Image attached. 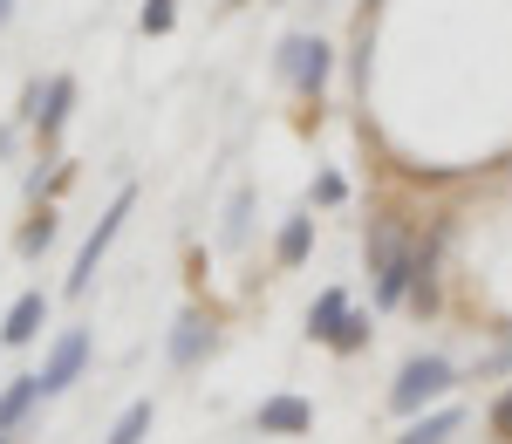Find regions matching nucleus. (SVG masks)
Listing matches in <instances>:
<instances>
[{"mask_svg":"<svg viewBox=\"0 0 512 444\" xmlns=\"http://www.w3.org/2000/svg\"><path fill=\"white\" fill-rule=\"evenodd\" d=\"M458 431H465V410H431V417H417L396 444H451Z\"/></svg>","mask_w":512,"mask_h":444,"instance_id":"9","label":"nucleus"},{"mask_svg":"<svg viewBox=\"0 0 512 444\" xmlns=\"http://www.w3.org/2000/svg\"><path fill=\"white\" fill-rule=\"evenodd\" d=\"M41 322H48V301H41V294H21V301L7 308V328H0V342H7V349H28V342L41 335Z\"/></svg>","mask_w":512,"mask_h":444,"instance_id":"8","label":"nucleus"},{"mask_svg":"<svg viewBox=\"0 0 512 444\" xmlns=\"http://www.w3.org/2000/svg\"><path fill=\"white\" fill-rule=\"evenodd\" d=\"M233 7H246V0H233Z\"/></svg>","mask_w":512,"mask_h":444,"instance_id":"21","label":"nucleus"},{"mask_svg":"<svg viewBox=\"0 0 512 444\" xmlns=\"http://www.w3.org/2000/svg\"><path fill=\"white\" fill-rule=\"evenodd\" d=\"M144 431H151V404H130L117 417V431H110V444H144Z\"/></svg>","mask_w":512,"mask_h":444,"instance_id":"15","label":"nucleus"},{"mask_svg":"<svg viewBox=\"0 0 512 444\" xmlns=\"http://www.w3.org/2000/svg\"><path fill=\"white\" fill-rule=\"evenodd\" d=\"M417 246L403 219H376L369 226V281H376V308H403L410 281H417Z\"/></svg>","mask_w":512,"mask_h":444,"instance_id":"1","label":"nucleus"},{"mask_svg":"<svg viewBox=\"0 0 512 444\" xmlns=\"http://www.w3.org/2000/svg\"><path fill=\"white\" fill-rule=\"evenodd\" d=\"M485 424H492V438L499 444H512V383L492 397V410H485Z\"/></svg>","mask_w":512,"mask_h":444,"instance_id":"16","label":"nucleus"},{"mask_svg":"<svg viewBox=\"0 0 512 444\" xmlns=\"http://www.w3.org/2000/svg\"><path fill=\"white\" fill-rule=\"evenodd\" d=\"M35 397H41V376H14V383H7V397H0V431H14V424L28 417Z\"/></svg>","mask_w":512,"mask_h":444,"instance_id":"13","label":"nucleus"},{"mask_svg":"<svg viewBox=\"0 0 512 444\" xmlns=\"http://www.w3.org/2000/svg\"><path fill=\"white\" fill-rule=\"evenodd\" d=\"M205 349H212V322H205L198 308H185V315H178V328H171V363L192 369Z\"/></svg>","mask_w":512,"mask_h":444,"instance_id":"7","label":"nucleus"},{"mask_svg":"<svg viewBox=\"0 0 512 444\" xmlns=\"http://www.w3.org/2000/svg\"><path fill=\"white\" fill-rule=\"evenodd\" d=\"M89 363V335L82 328H62V342L48 349V363H41V397H55V390H69Z\"/></svg>","mask_w":512,"mask_h":444,"instance_id":"5","label":"nucleus"},{"mask_svg":"<svg viewBox=\"0 0 512 444\" xmlns=\"http://www.w3.org/2000/svg\"><path fill=\"white\" fill-rule=\"evenodd\" d=\"M171 21H178L171 0H144V35H171Z\"/></svg>","mask_w":512,"mask_h":444,"instance_id":"17","label":"nucleus"},{"mask_svg":"<svg viewBox=\"0 0 512 444\" xmlns=\"http://www.w3.org/2000/svg\"><path fill=\"white\" fill-rule=\"evenodd\" d=\"M69 103H76V82H69V76H48V89H41V110H35L41 137H55V130H62V117H69Z\"/></svg>","mask_w":512,"mask_h":444,"instance_id":"10","label":"nucleus"},{"mask_svg":"<svg viewBox=\"0 0 512 444\" xmlns=\"http://www.w3.org/2000/svg\"><path fill=\"white\" fill-rule=\"evenodd\" d=\"M130 205H137V192H117V205L96 219V233H89V246L76 253V274H69V294H89V274H96V260L110 253V240L123 233V219H130Z\"/></svg>","mask_w":512,"mask_h":444,"instance_id":"4","label":"nucleus"},{"mask_svg":"<svg viewBox=\"0 0 512 444\" xmlns=\"http://www.w3.org/2000/svg\"><path fill=\"white\" fill-rule=\"evenodd\" d=\"M48 240H55V219L41 212L35 226H21V240H14V246H21V253H41V246H48Z\"/></svg>","mask_w":512,"mask_h":444,"instance_id":"18","label":"nucleus"},{"mask_svg":"<svg viewBox=\"0 0 512 444\" xmlns=\"http://www.w3.org/2000/svg\"><path fill=\"white\" fill-rule=\"evenodd\" d=\"M280 76L294 82L301 96H321L328 76H335V48H328L321 35H287L280 41Z\"/></svg>","mask_w":512,"mask_h":444,"instance_id":"3","label":"nucleus"},{"mask_svg":"<svg viewBox=\"0 0 512 444\" xmlns=\"http://www.w3.org/2000/svg\"><path fill=\"white\" fill-rule=\"evenodd\" d=\"M315 199H321V205L342 199V178H335V171H321V178H315Z\"/></svg>","mask_w":512,"mask_h":444,"instance_id":"19","label":"nucleus"},{"mask_svg":"<svg viewBox=\"0 0 512 444\" xmlns=\"http://www.w3.org/2000/svg\"><path fill=\"white\" fill-rule=\"evenodd\" d=\"M328 349H335V356H355V349H369V315H342V328H335V335H328Z\"/></svg>","mask_w":512,"mask_h":444,"instance_id":"14","label":"nucleus"},{"mask_svg":"<svg viewBox=\"0 0 512 444\" xmlns=\"http://www.w3.org/2000/svg\"><path fill=\"white\" fill-rule=\"evenodd\" d=\"M308 424H315V404H301V397H267V404L253 410L260 438H301Z\"/></svg>","mask_w":512,"mask_h":444,"instance_id":"6","label":"nucleus"},{"mask_svg":"<svg viewBox=\"0 0 512 444\" xmlns=\"http://www.w3.org/2000/svg\"><path fill=\"white\" fill-rule=\"evenodd\" d=\"M7 21H14V0H0V28H7Z\"/></svg>","mask_w":512,"mask_h":444,"instance_id":"20","label":"nucleus"},{"mask_svg":"<svg viewBox=\"0 0 512 444\" xmlns=\"http://www.w3.org/2000/svg\"><path fill=\"white\" fill-rule=\"evenodd\" d=\"M451 390H458V363H451V356H410L390 383V410L396 417H417L424 404L451 397Z\"/></svg>","mask_w":512,"mask_h":444,"instance_id":"2","label":"nucleus"},{"mask_svg":"<svg viewBox=\"0 0 512 444\" xmlns=\"http://www.w3.org/2000/svg\"><path fill=\"white\" fill-rule=\"evenodd\" d=\"M0 444H7V438H0Z\"/></svg>","mask_w":512,"mask_h":444,"instance_id":"23","label":"nucleus"},{"mask_svg":"<svg viewBox=\"0 0 512 444\" xmlns=\"http://www.w3.org/2000/svg\"><path fill=\"white\" fill-rule=\"evenodd\" d=\"M369 7H376V0H369Z\"/></svg>","mask_w":512,"mask_h":444,"instance_id":"22","label":"nucleus"},{"mask_svg":"<svg viewBox=\"0 0 512 444\" xmlns=\"http://www.w3.org/2000/svg\"><path fill=\"white\" fill-rule=\"evenodd\" d=\"M342 315H349V294H342V287H321V301L308 308V335H315V342H328V335L342 328Z\"/></svg>","mask_w":512,"mask_h":444,"instance_id":"12","label":"nucleus"},{"mask_svg":"<svg viewBox=\"0 0 512 444\" xmlns=\"http://www.w3.org/2000/svg\"><path fill=\"white\" fill-rule=\"evenodd\" d=\"M308 246H315V219H308V212H294V219L280 226V240H274V260H280V267H301V260H308Z\"/></svg>","mask_w":512,"mask_h":444,"instance_id":"11","label":"nucleus"}]
</instances>
